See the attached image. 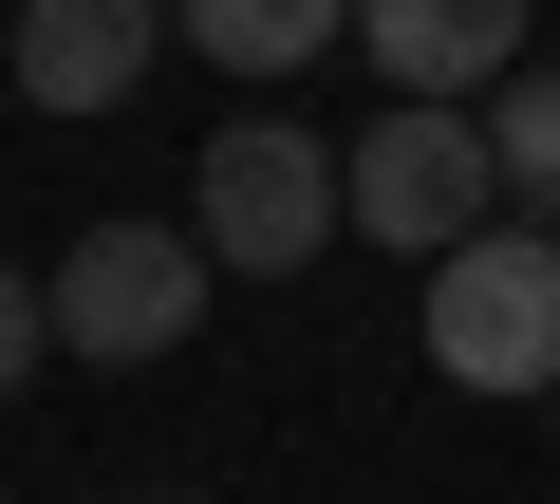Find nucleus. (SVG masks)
I'll return each instance as SVG.
<instances>
[{
    "instance_id": "f257e3e1",
    "label": "nucleus",
    "mask_w": 560,
    "mask_h": 504,
    "mask_svg": "<svg viewBox=\"0 0 560 504\" xmlns=\"http://www.w3.org/2000/svg\"><path fill=\"white\" fill-rule=\"evenodd\" d=\"M337 206H355V243H393V262H448V243L504 224V150H486L467 94H393V113L337 150Z\"/></svg>"
},
{
    "instance_id": "f03ea898",
    "label": "nucleus",
    "mask_w": 560,
    "mask_h": 504,
    "mask_svg": "<svg viewBox=\"0 0 560 504\" xmlns=\"http://www.w3.org/2000/svg\"><path fill=\"white\" fill-rule=\"evenodd\" d=\"M337 224H355V206H337V131H280V113L206 131V168H187V243H206L224 281H300Z\"/></svg>"
},
{
    "instance_id": "7ed1b4c3",
    "label": "nucleus",
    "mask_w": 560,
    "mask_h": 504,
    "mask_svg": "<svg viewBox=\"0 0 560 504\" xmlns=\"http://www.w3.org/2000/svg\"><path fill=\"white\" fill-rule=\"evenodd\" d=\"M430 374L448 392H560V224H486L430 262Z\"/></svg>"
},
{
    "instance_id": "20e7f679",
    "label": "nucleus",
    "mask_w": 560,
    "mask_h": 504,
    "mask_svg": "<svg viewBox=\"0 0 560 504\" xmlns=\"http://www.w3.org/2000/svg\"><path fill=\"white\" fill-rule=\"evenodd\" d=\"M38 300H57V337H75L94 374H150V355H187V337H206L224 262H206L187 224H94V243H75Z\"/></svg>"
},
{
    "instance_id": "39448f33",
    "label": "nucleus",
    "mask_w": 560,
    "mask_h": 504,
    "mask_svg": "<svg viewBox=\"0 0 560 504\" xmlns=\"http://www.w3.org/2000/svg\"><path fill=\"white\" fill-rule=\"evenodd\" d=\"M0 57H20L38 113H113V94L168 57V0H20V20H0Z\"/></svg>"
},
{
    "instance_id": "423d86ee",
    "label": "nucleus",
    "mask_w": 560,
    "mask_h": 504,
    "mask_svg": "<svg viewBox=\"0 0 560 504\" xmlns=\"http://www.w3.org/2000/svg\"><path fill=\"white\" fill-rule=\"evenodd\" d=\"M355 38L393 94H504L523 75V0H355Z\"/></svg>"
},
{
    "instance_id": "0eeeda50",
    "label": "nucleus",
    "mask_w": 560,
    "mask_h": 504,
    "mask_svg": "<svg viewBox=\"0 0 560 504\" xmlns=\"http://www.w3.org/2000/svg\"><path fill=\"white\" fill-rule=\"evenodd\" d=\"M168 38L224 57V75H300L318 38H355V0H168Z\"/></svg>"
},
{
    "instance_id": "6e6552de",
    "label": "nucleus",
    "mask_w": 560,
    "mask_h": 504,
    "mask_svg": "<svg viewBox=\"0 0 560 504\" xmlns=\"http://www.w3.org/2000/svg\"><path fill=\"white\" fill-rule=\"evenodd\" d=\"M486 150H504V206L560 224V75H504V94H486Z\"/></svg>"
},
{
    "instance_id": "1a4fd4ad",
    "label": "nucleus",
    "mask_w": 560,
    "mask_h": 504,
    "mask_svg": "<svg viewBox=\"0 0 560 504\" xmlns=\"http://www.w3.org/2000/svg\"><path fill=\"white\" fill-rule=\"evenodd\" d=\"M38 355H57V300H38V281H20V262H0V392H20V374H38Z\"/></svg>"
},
{
    "instance_id": "9d476101",
    "label": "nucleus",
    "mask_w": 560,
    "mask_h": 504,
    "mask_svg": "<svg viewBox=\"0 0 560 504\" xmlns=\"http://www.w3.org/2000/svg\"><path fill=\"white\" fill-rule=\"evenodd\" d=\"M541 430H560V392H541Z\"/></svg>"
},
{
    "instance_id": "9b49d317",
    "label": "nucleus",
    "mask_w": 560,
    "mask_h": 504,
    "mask_svg": "<svg viewBox=\"0 0 560 504\" xmlns=\"http://www.w3.org/2000/svg\"><path fill=\"white\" fill-rule=\"evenodd\" d=\"M0 20H20V0H0Z\"/></svg>"
}]
</instances>
